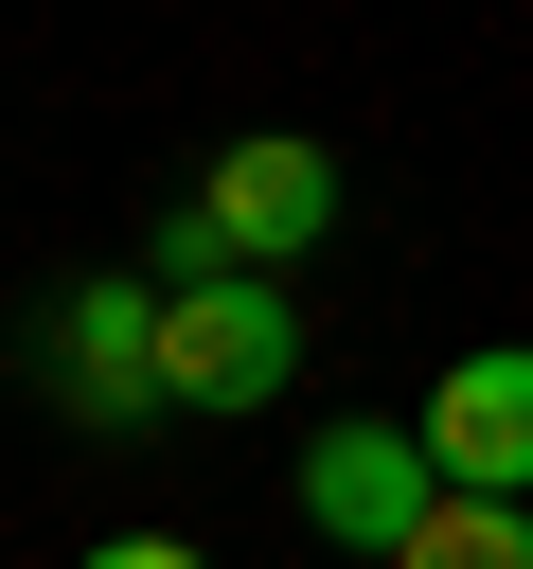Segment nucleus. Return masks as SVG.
<instances>
[{"mask_svg":"<svg viewBox=\"0 0 533 569\" xmlns=\"http://www.w3.org/2000/svg\"><path fill=\"white\" fill-rule=\"evenodd\" d=\"M36 373H53V409H71V427H160V284H142V267L53 284Z\"/></svg>","mask_w":533,"mask_h":569,"instance_id":"f257e3e1","label":"nucleus"},{"mask_svg":"<svg viewBox=\"0 0 533 569\" xmlns=\"http://www.w3.org/2000/svg\"><path fill=\"white\" fill-rule=\"evenodd\" d=\"M284 391H302V302L284 284L160 302V409H284Z\"/></svg>","mask_w":533,"mask_h":569,"instance_id":"f03ea898","label":"nucleus"},{"mask_svg":"<svg viewBox=\"0 0 533 569\" xmlns=\"http://www.w3.org/2000/svg\"><path fill=\"white\" fill-rule=\"evenodd\" d=\"M195 213H213V249H231L249 284H284V267L338 231V160H320V142H284V124H249V142H213Z\"/></svg>","mask_w":533,"mask_h":569,"instance_id":"7ed1b4c3","label":"nucleus"},{"mask_svg":"<svg viewBox=\"0 0 533 569\" xmlns=\"http://www.w3.org/2000/svg\"><path fill=\"white\" fill-rule=\"evenodd\" d=\"M409 445H426L444 498H515V516H533V338H480V356L409 409Z\"/></svg>","mask_w":533,"mask_h":569,"instance_id":"20e7f679","label":"nucleus"},{"mask_svg":"<svg viewBox=\"0 0 533 569\" xmlns=\"http://www.w3.org/2000/svg\"><path fill=\"white\" fill-rule=\"evenodd\" d=\"M426 516H444V480H426L409 427H320V445H302V533H320V551H373V569H391Z\"/></svg>","mask_w":533,"mask_h":569,"instance_id":"39448f33","label":"nucleus"},{"mask_svg":"<svg viewBox=\"0 0 533 569\" xmlns=\"http://www.w3.org/2000/svg\"><path fill=\"white\" fill-rule=\"evenodd\" d=\"M391 569H533V516H515V498H444Z\"/></svg>","mask_w":533,"mask_h":569,"instance_id":"423d86ee","label":"nucleus"},{"mask_svg":"<svg viewBox=\"0 0 533 569\" xmlns=\"http://www.w3.org/2000/svg\"><path fill=\"white\" fill-rule=\"evenodd\" d=\"M89 569H213V551H178V533H107Z\"/></svg>","mask_w":533,"mask_h":569,"instance_id":"0eeeda50","label":"nucleus"}]
</instances>
